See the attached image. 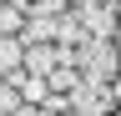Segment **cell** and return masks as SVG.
<instances>
[{"label": "cell", "mask_w": 121, "mask_h": 116, "mask_svg": "<svg viewBox=\"0 0 121 116\" xmlns=\"http://www.w3.org/2000/svg\"><path fill=\"white\" fill-rule=\"evenodd\" d=\"M20 30H25V10L0 0V35H20Z\"/></svg>", "instance_id": "cell-6"}, {"label": "cell", "mask_w": 121, "mask_h": 116, "mask_svg": "<svg viewBox=\"0 0 121 116\" xmlns=\"http://www.w3.org/2000/svg\"><path fill=\"white\" fill-rule=\"evenodd\" d=\"M66 116H76V111H66Z\"/></svg>", "instance_id": "cell-12"}, {"label": "cell", "mask_w": 121, "mask_h": 116, "mask_svg": "<svg viewBox=\"0 0 121 116\" xmlns=\"http://www.w3.org/2000/svg\"><path fill=\"white\" fill-rule=\"evenodd\" d=\"M76 71L91 81H121V51L116 40H101V35H86L76 46Z\"/></svg>", "instance_id": "cell-1"}, {"label": "cell", "mask_w": 121, "mask_h": 116, "mask_svg": "<svg viewBox=\"0 0 121 116\" xmlns=\"http://www.w3.org/2000/svg\"><path fill=\"white\" fill-rule=\"evenodd\" d=\"M25 106V96H20V86H15V81H5V76H0V116H15V111H20Z\"/></svg>", "instance_id": "cell-7"}, {"label": "cell", "mask_w": 121, "mask_h": 116, "mask_svg": "<svg viewBox=\"0 0 121 116\" xmlns=\"http://www.w3.org/2000/svg\"><path fill=\"white\" fill-rule=\"evenodd\" d=\"M71 5H111V0H71Z\"/></svg>", "instance_id": "cell-10"}, {"label": "cell", "mask_w": 121, "mask_h": 116, "mask_svg": "<svg viewBox=\"0 0 121 116\" xmlns=\"http://www.w3.org/2000/svg\"><path fill=\"white\" fill-rule=\"evenodd\" d=\"M10 5H20V10H30V0H10Z\"/></svg>", "instance_id": "cell-11"}, {"label": "cell", "mask_w": 121, "mask_h": 116, "mask_svg": "<svg viewBox=\"0 0 121 116\" xmlns=\"http://www.w3.org/2000/svg\"><path fill=\"white\" fill-rule=\"evenodd\" d=\"M45 81H51V91H66V96H71V86L81 81V71H76V66H56Z\"/></svg>", "instance_id": "cell-8"}, {"label": "cell", "mask_w": 121, "mask_h": 116, "mask_svg": "<svg viewBox=\"0 0 121 116\" xmlns=\"http://www.w3.org/2000/svg\"><path fill=\"white\" fill-rule=\"evenodd\" d=\"M86 35H101V40H116V0L111 5H76Z\"/></svg>", "instance_id": "cell-3"}, {"label": "cell", "mask_w": 121, "mask_h": 116, "mask_svg": "<svg viewBox=\"0 0 121 116\" xmlns=\"http://www.w3.org/2000/svg\"><path fill=\"white\" fill-rule=\"evenodd\" d=\"M25 71V40L20 35H0V76Z\"/></svg>", "instance_id": "cell-4"}, {"label": "cell", "mask_w": 121, "mask_h": 116, "mask_svg": "<svg viewBox=\"0 0 121 116\" xmlns=\"http://www.w3.org/2000/svg\"><path fill=\"white\" fill-rule=\"evenodd\" d=\"M116 96H121V81H91V76H81L71 86V111L76 116H106L116 106Z\"/></svg>", "instance_id": "cell-2"}, {"label": "cell", "mask_w": 121, "mask_h": 116, "mask_svg": "<svg viewBox=\"0 0 121 116\" xmlns=\"http://www.w3.org/2000/svg\"><path fill=\"white\" fill-rule=\"evenodd\" d=\"M56 40H60V46H81V40H86V25H81L76 10H66V15L56 20Z\"/></svg>", "instance_id": "cell-5"}, {"label": "cell", "mask_w": 121, "mask_h": 116, "mask_svg": "<svg viewBox=\"0 0 121 116\" xmlns=\"http://www.w3.org/2000/svg\"><path fill=\"white\" fill-rule=\"evenodd\" d=\"M15 116H40V106H35V101H25V106L15 111Z\"/></svg>", "instance_id": "cell-9"}]
</instances>
